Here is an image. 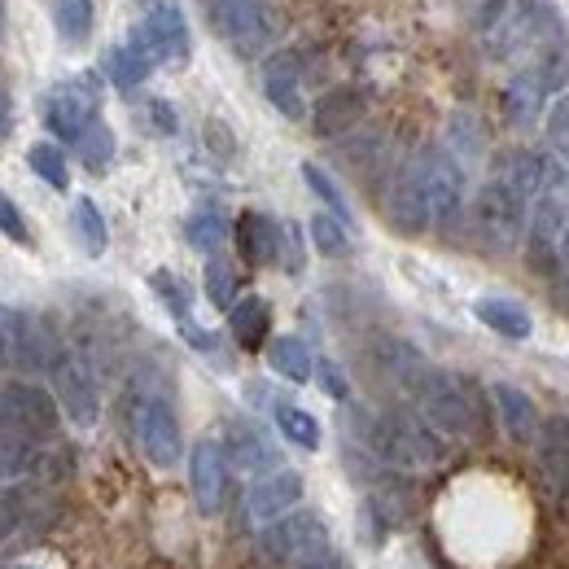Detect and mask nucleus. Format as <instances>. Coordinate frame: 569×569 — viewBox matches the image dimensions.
<instances>
[{"label":"nucleus","instance_id":"1","mask_svg":"<svg viewBox=\"0 0 569 569\" xmlns=\"http://www.w3.org/2000/svg\"><path fill=\"white\" fill-rule=\"evenodd\" d=\"M368 447L399 465V469H433L442 465L447 447H442V433H433L426 421L408 417V412H386V417H372L368 421Z\"/></svg>","mask_w":569,"mask_h":569},{"label":"nucleus","instance_id":"2","mask_svg":"<svg viewBox=\"0 0 569 569\" xmlns=\"http://www.w3.org/2000/svg\"><path fill=\"white\" fill-rule=\"evenodd\" d=\"M412 395H417V403H421V421H426L433 433L456 438V442H469V438L478 433V408H473L469 390H465L456 377L429 368L426 377L417 381Z\"/></svg>","mask_w":569,"mask_h":569},{"label":"nucleus","instance_id":"3","mask_svg":"<svg viewBox=\"0 0 569 569\" xmlns=\"http://www.w3.org/2000/svg\"><path fill=\"white\" fill-rule=\"evenodd\" d=\"M219 40L237 49V58H259L277 40V4L272 0H207Z\"/></svg>","mask_w":569,"mask_h":569},{"label":"nucleus","instance_id":"4","mask_svg":"<svg viewBox=\"0 0 569 569\" xmlns=\"http://www.w3.org/2000/svg\"><path fill=\"white\" fill-rule=\"evenodd\" d=\"M469 219H473V237L496 250V254H508L517 250V241L526 237V202L508 189V184H482L473 193V207H469Z\"/></svg>","mask_w":569,"mask_h":569},{"label":"nucleus","instance_id":"5","mask_svg":"<svg viewBox=\"0 0 569 569\" xmlns=\"http://www.w3.org/2000/svg\"><path fill=\"white\" fill-rule=\"evenodd\" d=\"M417 167H421V189H426V211H429V228H451L460 211H465V167L456 162L451 149H438L429 144L417 153Z\"/></svg>","mask_w":569,"mask_h":569},{"label":"nucleus","instance_id":"6","mask_svg":"<svg viewBox=\"0 0 569 569\" xmlns=\"http://www.w3.org/2000/svg\"><path fill=\"white\" fill-rule=\"evenodd\" d=\"M58 433V399L31 381H13L0 390V438L44 442Z\"/></svg>","mask_w":569,"mask_h":569},{"label":"nucleus","instance_id":"7","mask_svg":"<svg viewBox=\"0 0 569 569\" xmlns=\"http://www.w3.org/2000/svg\"><path fill=\"white\" fill-rule=\"evenodd\" d=\"M263 552H268L272 561H281V566L307 569L311 561H320L325 552H333V543H329V530H325V521H320L316 512H293V508H289L284 517H277V521L268 526Z\"/></svg>","mask_w":569,"mask_h":569},{"label":"nucleus","instance_id":"8","mask_svg":"<svg viewBox=\"0 0 569 569\" xmlns=\"http://www.w3.org/2000/svg\"><path fill=\"white\" fill-rule=\"evenodd\" d=\"M49 372H53V395H58V408L71 417L74 426H97L101 417V390H97V377L74 351H58L49 359Z\"/></svg>","mask_w":569,"mask_h":569},{"label":"nucleus","instance_id":"9","mask_svg":"<svg viewBox=\"0 0 569 569\" xmlns=\"http://www.w3.org/2000/svg\"><path fill=\"white\" fill-rule=\"evenodd\" d=\"M153 67H184L189 62V27L176 0H144V22L137 31Z\"/></svg>","mask_w":569,"mask_h":569},{"label":"nucleus","instance_id":"10","mask_svg":"<svg viewBox=\"0 0 569 569\" xmlns=\"http://www.w3.org/2000/svg\"><path fill=\"white\" fill-rule=\"evenodd\" d=\"M137 442H141L144 460L158 469H171L184 456V438H180V421L171 412L167 399H141L137 403Z\"/></svg>","mask_w":569,"mask_h":569},{"label":"nucleus","instance_id":"11","mask_svg":"<svg viewBox=\"0 0 569 569\" xmlns=\"http://www.w3.org/2000/svg\"><path fill=\"white\" fill-rule=\"evenodd\" d=\"M566 219H569V207L561 193L543 189V193L535 198V207L526 214V254H530L535 272H557V268H561V263H557V241H561Z\"/></svg>","mask_w":569,"mask_h":569},{"label":"nucleus","instance_id":"12","mask_svg":"<svg viewBox=\"0 0 569 569\" xmlns=\"http://www.w3.org/2000/svg\"><path fill=\"white\" fill-rule=\"evenodd\" d=\"M386 214L399 232H426L429 211H426V189H421V167L417 158H408L395 180H390V193H386Z\"/></svg>","mask_w":569,"mask_h":569},{"label":"nucleus","instance_id":"13","mask_svg":"<svg viewBox=\"0 0 569 569\" xmlns=\"http://www.w3.org/2000/svg\"><path fill=\"white\" fill-rule=\"evenodd\" d=\"M189 487H193V499L198 508L214 517L223 508V496H228V460H223V447L202 438L189 456Z\"/></svg>","mask_w":569,"mask_h":569},{"label":"nucleus","instance_id":"14","mask_svg":"<svg viewBox=\"0 0 569 569\" xmlns=\"http://www.w3.org/2000/svg\"><path fill=\"white\" fill-rule=\"evenodd\" d=\"M298 499H302V478H298L293 469H272V473H263V478L250 487V496H246V517H250L254 526H272L289 508H298Z\"/></svg>","mask_w":569,"mask_h":569},{"label":"nucleus","instance_id":"15","mask_svg":"<svg viewBox=\"0 0 569 569\" xmlns=\"http://www.w3.org/2000/svg\"><path fill=\"white\" fill-rule=\"evenodd\" d=\"M49 359L44 333H36L27 316L0 307V368H49Z\"/></svg>","mask_w":569,"mask_h":569},{"label":"nucleus","instance_id":"16","mask_svg":"<svg viewBox=\"0 0 569 569\" xmlns=\"http://www.w3.org/2000/svg\"><path fill=\"white\" fill-rule=\"evenodd\" d=\"M535 460H539V473H543L548 491H552V496H566L569 491V417L539 421V429H535Z\"/></svg>","mask_w":569,"mask_h":569},{"label":"nucleus","instance_id":"17","mask_svg":"<svg viewBox=\"0 0 569 569\" xmlns=\"http://www.w3.org/2000/svg\"><path fill=\"white\" fill-rule=\"evenodd\" d=\"M368 114V92L363 88H329L316 106H311V128L316 137H342Z\"/></svg>","mask_w":569,"mask_h":569},{"label":"nucleus","instance_id":"18","mask_svg":"<svg viewBox=\"0 0 569 569\" xmlns=\"http://www.w3.org/2000/svg\"><path fill=\"white\" fill-rule=\"evenodd\" d=\"M263 92H268V101L281 110L284 119H307L298 53H277V58L263 67Z\"/></svg>","mask_w":569,"mask_h":569},{"label":"nucleus","instance_id":"19","mask_svg":"<svg viewBox=\"0 0 569 569\" xmlns=\"http://www.w3.org/2000/svg\"><path fill=\"white\" fill-rule=\"evenodd\" d=\"M499 184H508L521 202H535L543 189H552L557 180H561V171L543 158V153H530V149H521V153H512L508 162H503V171L496 176Z\"/></svg>","mask_w":569,"mask_h":569},{"label":"nucleus","instance_id":"20","mask_svg":"<svg viewBox=\"0 0 569 569\" xmlns=\"http://www.w3.org/2000/svg\"><path fill=\"white\" fill-rule=\"evenodd\" d=\"M237 246H241V259L263 268V263H277L281 259V246H284V228L277 219L259 211H246L237 219Z\"/></svg>","mask_w":569,"mask_h":569},{"label":"nucleus","instance_id":"21","mask_svg":"<svg viewBox=\"0 0 569 569\" xmlns=\"http://www.w3.org/2000/svg\"><path fill=\"white\" fill-rule=\"evenodd\" d=\"M491 395H496V412H499V421H503V433H508L512 442H535V429H539V408H535V399H530L521 386H508V381H496Z\"/></svg>","mask_w":569,"mask_h":569},{"label":"nucleus","instance_id":"22","mask_svg":"<svg viewBox=\"0 0 569 569\" xmlns=\"http://www.w3.org/2000/svg\"><path fill=\"white\" fill-rule=\"evenodd\" d=\"M552 92H548V83H543V74L535 71H521L508 79V88H503V114H508V123H517V128H530L539 114H543V101H548Z\"/></svg>","mask_w":569,"mask_h":569},{"label":"nucleus","instance_id":"23","mask_svg":"<svg viewBox=\"0 0 569 569\" xmlns=\"http://www.w3.org/2000/svg\"><path fill=\"white\" fill-rule=\"evenodd\" d=\"M473 316H478L491 333L508 338V342H526V338L535 333L530 311H526L521 302H512V298H478V302H473Z\"/></svg>","mask_w":569,"mask_h":569},{"label":"nucleus","instance_id":"24","mask_svg":"<svg viewBox=\"0 0 569 569\" xmlns=\"http://www.w3.org/2000/svg\"><path fill=\"white\" fill-rule=\"evenodd\" d=\"M92 106H97V92H92V88H88V92H79V88H62V92L49 101L44 119H49V128H53L58 137L74 141V137L83 132V123L92 119Z\"/></svg>","mask_w":569,"mask_h":569},{"label":"nucleus","instance_id":"25","mask_svg":"<svg viewBox=\"0 0 569 569\" xmlns=\"http://www.w3.org/2000/svg\"><path fill=\"white\" fill-rule=\"evenodd\" d=\"M228 329H232V338H237V347H246V351H259L263 347V338H268V329H272V311H268V302L263 298H241V302H232L228 307Z\"/></svg>","mask_w":569,"mask_h":569},{"label":"nucleus","instance_id":"26","mask_svg":"<svg viewBox=\"0 0 569 569\" xmlns=\"http://www.w3.org/2000/svg\"><path fill=\"white\" fill-rule=\"evenodd\" d=\"M377 363H381V372H386L395 386H403V390H417V381L429 372L426 356H421L417 347L399 342V338H386V342L377 347Z\"/></svg>","mask_w":569,"mask_h":569},{"label":"nucleus","instance_id":"27","mask_svg":"<svg viewBox=\"0 0 569 569\" xmlns=\"http://www.w3.org/2000/svg\"><path fill=\"white\" fill-rule=\"evenodd\" d=\"M228 451H232V465L246 469V473H263V469H277V447L250 426H232L228 429Z\"/></svg>","mask_w":569,"mask_h":569},{"label":"nucleus","instance_id":"28","mask_svg":"<svg viewBox=\"0 0 569 569\" xmlns=\"http://www.w3.org/2000/svg\"><path fill=\"white\" fill-rule=\"evenodd\" d=\"M149 74H153V58H149V49H144L141 40L119 44L110 53V79H114V88H141Z\"/></svg>","mask_w":569,"mask_h":569},{"label":"nucleus","instance_id":"29","mask_svg":"<svg viewBox=\"0 0 569 569\" xmlns=\"http://www.w3.org/2000/svg\"><path fill=\"white\" fill-rule=\"evenodd\" d=\"M268 363L281 372L284 381H311V368H316L307 342H298V338H277V342L268 347Z\"/></svg>","mask_w":569,"mask_h":569},{"label":"nucleus","instance_id":"30","mask_svg":"<svg viewBox=\"0 0 569 569\" xmlns=\"http://www.w3.org/2000/svg\"><path fill=\"white\" fill-rule=\"evenodd\" d=\"M36 460H40L36 442H27V438H0V487L22 482L36 469Z\"/></svg>","mask_w":569,"mask_h":569},{"label":"nucleus","instance_id":"31","mask_svg":"<svg viewBox=\"0 0 569 569\" xmlns=\"http://www.w3.org/2000/svg\"><path fill=\"white\" fill-rule=\"evenodd\" d=\"M277 426H281L284 438H289L293 447H302V451H316V447H320V421H316L311 412L293 408V403H281V408H277Z\"/></svg>","mask_w":569,"mask_h":569},{"label":"nucleus","instance_id":"32","mask_svg":"<svg viewBox=\"0 0 569 569\" xmlns=\"http://www.w3.org/2000/svg\"><path fill=\"white\" fill-rule=\"evenodd\" d=\"M71 223H74L79 246H83L88 254H101V250H106V219H101V211H97L92 198H79V202H74Z\"/></svg>","mask_w":569,"mask_h":569},{"label":"nucleus","instance_id":"33","mask_svg":"<svg viewBox=\"0 0 569 569\" xmlns=\"http://www.w3.org/2000/svg\"><path fill=\"white\" fill-rule=\"evenodd\" d=\"M53 27H58V36H62L67 44L88 40V31H92V0H58Z\"/></svg>","mask_w":569,"mask_h":569},{"label":"nucleus","instance_id":"34","mask_svg":"<svg viewBox=\"0 0 569 569\" xmlns=\"http://www.w3.org/2000/svg\"><path fill=\"white\" fill-rule=\"evenodd\" d=\"M27 162H31V171L44 180V184H53V189H67L71 184V171H67V153L58 149V144H31V153H27Z\"/></svg>","mask_w":569,"mask_h":569},{"label":"nucleus","instance_id":"35","mask_svg":"<svg viewBox=\"0 0 569 569\" xmlns=\"http://www.w3.org/2000/svg\"><path fill=\"white\" fill-rule=\"evenodd\" d=\"M74 149H79V158H83L88 167H106V162L114 158V137H110V128H106L101 119H88L83 132L74 137Z\"/></svg>","mask_w":569,"mask_h":569},{"label":"nucleus","instance_id":"36","mask_svg":"<svg viewBox=\"0 0 569 569\" xmlns=\"http://www.w3.org/2000/svg\"><path fill=\"white\" fill-rule=\"evenodd\" d=\"M311 241H316V250L329 254V259L347 254V250H351L347 219H338V214H316V219H311Z\"/></svg>","mask_w":569,"mask_h":569},{"label":"nucleus","instance_id":"37","mask_svg":"<svg viewBox=\"0 0 569 569\" xmlns=\"http://www.w3.org/2000/svg\"><path fill=\"white\" fill-rule=\"evenodd\" d=\"M302 180H307V189L329 207V211L338 214V219H351V211H347V198H342V189L329 180V171L325 167H316V162H302Z\"/></svg>","mask_w":569,"mask_h":569},{"label":"nucleus","instance_id":"38","mask_svg":"<svg viewBox=\"0 0 569 569\" xmlns=\"http://www.w3.org/2000/svg\"><path fill=\"white\" fill-rule=\"evenodd\" d=\"M27 512H31V496H27V487H18V482L0 487V539H9V535L27 521Z\"/></svg>","mask_w":569,"mask_h":569},{"label":"nucleus","instance_id":"39","mask_svg":"<svg viewBox=\"0 0 569 569\" xmlns=\"http://www.w3.org/2000/svg\"><path fill=\"white\" fill-rule=\"evenodd\" d=\"M149 289L162 298V307H167L176 320L189 316V302H193V298H189V284L180 281L176 272H153V277H149Z\"/></svg>","mask_w":569,"mask_h":569},{"label":"nucleus","instance_id":"40","mask_svg":"<svg viewBox=\"0 0 569 569\" xmlns=\"http://www.w3.org/2000/svg\"><path fill=\"white\" fill-rule=\"evenodd\" d=\"M207 298H211L219 311H228L237 302V272L223 263V259H211L207 263Z\"/></svg>","mask_w":569,"mask_h":569},{"label":"nucleus","instance_id":"41","mask_svg":"<svg viewBox=\"0 0 569 569\" xmlns=\"http://www.w3.org/2000/svg\"><path fill=\"white\" fill-rule=\"evenodd\" d=\"M223 237H228V228H223V219H219V214L202 211V214H193V219H189V246H193V250L211 254V250L223 246Z\"/></svg>","mask_w":569,"mask_h":569},{"label":"nucleus","instance_id":"42","mask_svg":"<svg viewBox=\"0 0 569 569\" xmlns=\"http://www.w3.org/2000/svg\"><path fill=\"white\" fill-rule=\"evenodd\" d=\"M543 128H548V144L569 158V88L552 101V110H548V123H543Z\"/></svg>","mask_w":569,"mask_h":569},{"label":"nucleus","instance_id":"43","mask_svg":"<svg viewBox=\"0 0 569 569\" xmlns=\"http://www.w3.org/2000/svg\"><path fill=\"white\" fill-rule=\"evenodd\" d=\"M311 372L320 377V390H325L329 399H347V395H351V386H347V377H342V368H338L333 359H320Z\"/></svg>","mask_w":569,"mask_h":569},{"label":"nucleus","instance_id":"44","mask_svg":"<svg viewBox=\"0 0 569 569\" xmlns=\"http://www.w3.org/2000/svg\"><path fill=\"white\" fill-rule=\"evenodd\" d=\"M0 232L4 237H13V241H31V232H27V223H22V214H18V207L0 193Z\"/></svg>","mask_w":569,"mask_h":569},{"label":"nucleus","instance_id":"45","mask_svg":"<svg viewBox=\"0 0 569 569\" xmlns=\"http://www.w3.org/2000/svg\"><path fill=\"white\" fill-rule=\"evenodd\" d=\"M508 4H512V0H478V31H487V36H491L499 22H503Z\"/></svg>","mask_w":569,"mask_h":569},{"label":"nucleus","instance_id":"46","mask_svg":"<svg viewBox=\"0 0 569 569\" xmlns=\"http://www.w3.org/2000/svg\"><path fill=\"white\" fill-rule=\"evenodd\" d=\"M184 342L198 347V351H214V338L207 329H198V325H184Z\"/></svg>","mask_w":569,"mask_h":569},{"label":"nucleus","instance_id":"47","mask_svg":"<svg viewBox=\"0 0 569 569\" xmlns=\"http://www.w3.org/2000/svg\"><path fill=\"white\" fill-rule=\"evenodd\" d=\"M153 119H158V128H162V132H176V114H171V110H167L162 101L153 106Z\"/></svg>","mask_w":569,"mask_h":569},{"label":"nucleus","instance_id":"48","mask_svg":"<svg viewBox=\"0 0 569 569\" xmlns=\"http://www.w3.org/2000/svg\"><path fill=\"white\" fill-rule=\"evenodd\" d=\"M557 263L569 272V219H566V228H561V241H557Z\"/></svg>","mask_w":569,"mask_h":569},{"label":"nucleus","instance_id":"49","mask_svg":"<svg viewBox=\"0 0 569 569\" xmlns=\"http://www.w3.org/2000/svg\"><path fill=\"white\" fill-rule=\"evenodd\" d=\"M307 569H342V561H338V552H325L320 561H311Z\"/></svg>","mask_w":569,"mask_h":569},{"label":"nucleus","instance_id":"50","mask_svg":"<svg viewBox=\"0 0 569 569\" xmlns=\"http://www.w3.org/2000/svg\"><path fill=\"white\" fill-rule=\"evenodd\" d=\"M4 132H9V97L0 92V137H4Z\"/></svg>","mask_w":569,"mask_h":569},{"label":"nucleus","instance_id":"51","mask_svg":"<svg viewBox=\"0 0 569 569\" xmlns=\"http://www.w3.org/2000/svg\"><path fill=\"white\" fill-rule=\"evenodd\" d=\"M18 569H31V566H18Z\"/></svg>","mask_w":569,"mask_h":569}]
</instances>
